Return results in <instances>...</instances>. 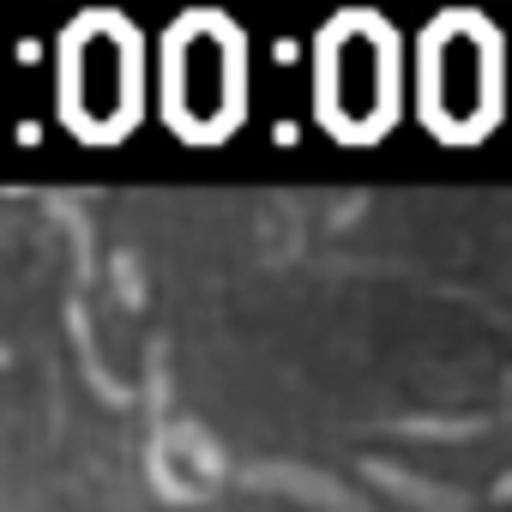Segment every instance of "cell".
Wrapping results in <instances>:
<instances>
[{
	"label": "cell",
	"mask_w": 512,
	"mask_h": 512,
	"mask_svg": "<svg viewBox=\"0 0 512 512\" xmlns=\"http://www.w3.org/2000/svg\"><path fill=\"white\" fill-rule=\"evenodd\" d=\"M392 43L374 19H344L326 37V115L344 133H374L392 121Z\"/></svg>",
	"instance_id": "3957f363"
},
{
	"label": "cell",
	"mask_w": 512,
	"mask_h": 512,
	"mask_svg": "<svg viewBox=\"0 0 512 512\" xmlns=\"http://www.w3.org/2000/svg\"><path fill=\"white\" fill-rule=\"evenodd\" d=\"M428 109L452 133H464V127H476V121L494 115V49H488V37L464 43V19H446L440 37H434V55H428Z\"/></svg>",
	"instance_id": "277c9868"
},
{
	"label": "cell",
	"mask_w": 512,
	"mask_h": 512,
	"mask_svg": "<svg viewBox=\"0 0 512 512\" xmlns=\"http://www.w3.org/2000/svg\"><path fill=\"white\" fill-rule=\"evenodd\" d=\"M61 103L67 121L91 139H115L139 115V37L133 25L97 13L67 31V67H61Z\"/></svg>",
	"instance_id": "6da1fadb"
},
{
	"label": "cell",
	"mask_w": 512,
	"mask_h": 512,
	"mask_svg": "<svg viewBox=\"0 0 512 512\" xmlns=\"http://www.w3.org/2000/svg\"><path fill=\"white\" fill-rule=\"evenodd\" d=\"M241 115V37L199 13L169 37V121H181L193 139L229 133Z\"/></svg>",
	"instance_id": "7a4b0ae2"
}]
</instances>
